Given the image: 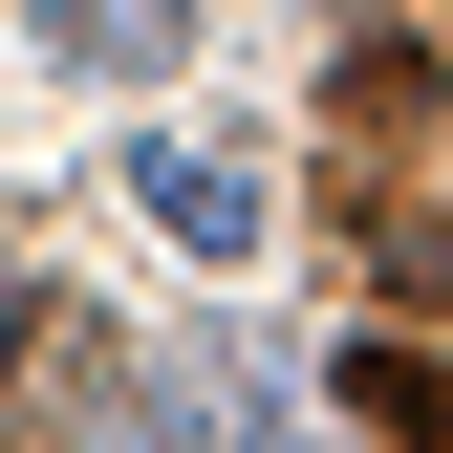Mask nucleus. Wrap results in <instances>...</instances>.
Masks as SVG:
<instances>
[{
  "label": "nucleus",
  "mask_w": 453,
  "mask_h": 453,
  "mask_svg": "<svg viewBox=\"0 0 453 453\" xmlns=\"http://www.w3.org/2000/svg\"><path fill=\"white\" fill-rule=\"evenodd\" d=\"M130 195L173 216V259H259V173H238V151H195V130H151V151H130Z\"/></svg>",
  "instance_id": "nucleus-1"
},
{
  "label": "nucleus",
  "mask_w": 453,
  "mask_h": 453,
  "mask_svg": "<svg viewBox=\"0 0 453 453\" xmlns=\"http://www.w3.org/2000/svg\"><path fill=\"white\" fill-rule=\"evenodd\" d=\"M324 130H346V151H411L432 130V43H346V65H324Z\"/></svg>",
  "instance_id": "nucleus-2"
},
{
  "label": "nucleus",
  "mask_w": 453,
  "mask_h": 453,
  "mask_svg": "<svg viewBox=\"0 0 453 453\" xmlns=\"http://www.w3.org/2000/svg\"><path fill=\"white\" fill-rule=\"evenodd\" d=\"M346 411H367L388 453H453V367H432V346H388V324H367V346H346Z\"/></svg>",
  "instance_id": "nucleus-3"
},
{
  "label": "nucleus",
  "mask_w": 453,
  "mask_h": 453,
  "mask_svg": "<svg viewBox=\"0 0 453 453\" xmlns=\"http://www.w3.org/2000/svg\"><path fill=\"white\" fill-rule=\"evenodd\" d=\"M173 22H195V0H43V43H65V65H151Z\"/></svg>",
  "instance_id": "nucleus-4"
},
{
  "label": "nucleus",
  "mask_w": 453,
  "mask_h": 453,
  "mask_svg": "<svg viewBox=\"0 0 453 453\" xmlns=\"http://www.w3.org/2000/svg\"><path fill=\"white\" fill-rule=\"evenodd\" d=\"M367 280H388L411 324H453V216H367Z\"/></svg>",
  "instance_id": "nucleus-5"
}]
</instances>
